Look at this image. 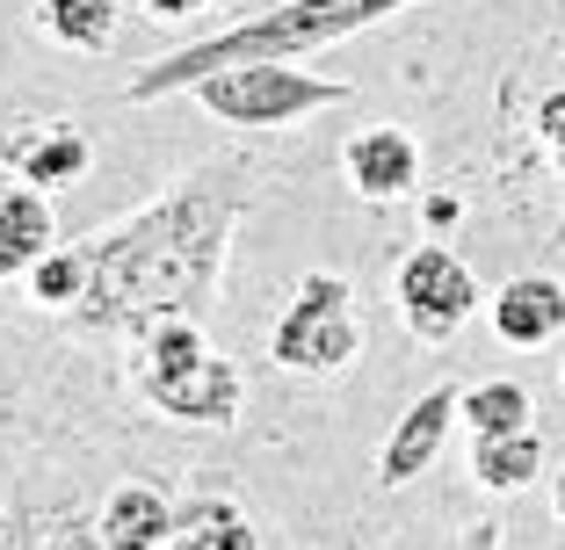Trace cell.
I'll use <instances>...</instances> for the list:
<instances>
[{"label":"cell","mask_w":565,"mask_h":550,"mask_svg":"<svg viewBox=\"0 0 565 550\" xmlns=\"http://www.w3.org/2000/svg\"><path fill=\"white\" fill-rule=\"evenodd\" d=\"M36 550H95V536H81V521H36Z\"/></svg>","instance_id":"d6986e66"},{"label":"cell","mask_w":565,"mask_h":550,"mask_svg":"<svg viewBox=\"0 0 565 550\" xmlns=\"http://www.w3.org/2000/svg\"><path fill=\"white\" fill-rule=\"evenodd\" d=\"M36 30L66 51H109L124 30V0H36Z\"/></svg>","instance_id":"7c38bea8"},{"label":"cell","mask_w":565,"mask_h":550,"mask_svg":"<svg viewBox=\"0 0 565 550\" xmlns=\"http://www.w3.org/2000/svg\"><path fill=\"white\" fill-rule=\"evenodd\" d=\"M22 283H30V304H44V312H81V298H87V254L81 247H51Z\"/></svg>","instance_id":"2e32d148"},{"label":"cell","mask_w":565,"mask_h":550,"mask_svg":"<svg viewBox=\"0 0 565 550\" xmlns=\"http://www.w3.org/2000/svg\"><path fill=\"white\" fill-rule=\"evenodd\" d=\"M174 536V515L152 485H117L109 507H102V543L109 550H160Z\"/></svg>","instance_id":"4fadbf2b"},{"label":"cell","mask_w":565,"mask_h":550,"mask_svg":"<svg viewBox=\"0 0 565 550\" xmlns=\"http://www.w3.org/2000/svg\"><path fill=\"white\" fill-rule=\"evenodd\" d=\"M406 8H420V0H276L254 22H233V30L203 36V44H182L167 58H152V66H138L124 95L160 101V95H189L203 73L247 66V58H312V51L341 44V36H363L377 22L406 15Z\"/></svg>","instance_id":"7a4b0ae2"},{"label":"cell","mask_w":565,"mask_h":550,"mask_svg":"<svg viewBox=\"0 0 565 550\" xmlns=\"http://www.w3.org/2000/svg\"><path fill=\"white\" fill-rule=\"evenodd\" d=\"M471 471H479L486 493H522V485L544 471V442H536L530 428H515V434H479Z\"/></svg>","instance_id":"5bb4252c"},{"label":"cell","mask_w":565,"mask_h":550,"mask_svg":"<svg viewBox=\"0 0 565 550\" xmlns=\"http://www.w3.org/2000/svg\"><path fill=\"white\" fill-rule=\"evenodd\" d=\"M254 203V174L239 160H203L160 203L131 211L124 225L87 239V326H152V319H196L217 298L233 233Z\"/></svg>","instance_id":"6da1fadb"},{"label":"cell","mask_w":565,"mask_h":550,"mask_svg":"<svg viewBox=\"0 0 565 550\" xmlns=\"http://www.w3.org/2000/svg\"><path fill=\"white\" fill-rule=\"evenodd\" d=\"M551 500H558V521H565V478H558V493H551Z\"/></svg>","instance_id":"603a6c76"},{"label":"cell","mask_w":565,"mask_h":550,"mask_svg":"<svg viewBox=\"0 0 565 550\" xmlns=\"http://www.w3.org/2000/svg\"><path fill=\"white\" fill-rule=\"evenodd\" d=\"M457 217H465V203H457V196H428V225H435V233L457 225Z\"/></svg>","instance_id":"44dd1931"},{"label":"cell","mask_w":565,"mask_h":550,"mask_svg":"<svg viewBox=\"0 0 565 550\" xmlns=\"http://www.w3.org/2000/svg\"><path fill=\"white\" fill-rule=\"evenodd\" d=\"M341 168H349V188L363 203H399V196L420 188V145L399 131V123H370V131L349 138Z\"/></svg>","instance_id":"ba28073f"},{"label":"cell","mask_w":565,"mask_h":550,"mask_svg":"<svg viewBox=\"0 0 565 550\" xmlns=\"http://www.w3.org/2000/svg\"><path fill=\"white\" fill-rule=\"evenodd\" d=\"M174 543L182 550H262L247 529V515L225 500H196L189 515H174Z\"/></svg>","instance_id":"9a60e30c"},{"label":"cell","mask_w":565,"mask_h":550,"mask_svg":"<svg viewBox=\"0 0 565 550\" xmlns=\"http://www.w3.org/2000/svg\"><path fill=\"white\" fill-rule=\"evenodd\" d=\"M276 369H298V377H333V369H349L363 355V319H355V290L349 276H305L290 312L276 319V341H268Z\"/></svg>","instance_id":"5b68a950"},{"label":"cell","mask_w":565,"mask_h":550,"mask_svg":"<svg viewBox=\"0 0 565 550\" xmlns=\"http://www.w3.org/2000/svg\"><path fill=\"white\" fill-rule=\"evenodd\" d=\"M189 95H196L217 123H233V131H290V123L319 117V109H341L355 87L327 80V73H305L298 58H247V66L203 73Z\"/></svg>","instance_id":"277c9868"},{"label":"cell","mask_w":565,"mask_h":550,"mask_svg":"<svg viewBox=\"0 0 565 550\" xmlns=\"http://www.w3.org/2000/svg\"><path fill=\"white\" fill-rule=\"evenodd\" d=\"M0 152H8V168L36 188H73L95 168V145H87L73 123H15V131L0 138Z\"/></svg>","instance_id":"9c48e42d"},{"label":"cell","mask_w":565,"mask_h":550,"mask_svg":"<svg viewBox=\"0 0 565 550\" xmlns=\"http://www.w3.org/2000/svg\"><path fill=\"white\" fill-rule=\"evenodd\" d=\"M465 420H471V434H515V428H530V391L515 377H486L465 391Z\"/></svg>","instance_id":"e0dca14e"},{"label":"cell","mask_w":565,"mask_h":550,"mask_svg":"<svg viewBox=\"0 0 565 550\" xmlns=\"http://www.w3.org/2000/svg\"><path fill=\"white\" fill-rule=\"evenodd\" d=\"M58 247V225H51V188L36 182H0V283L30 276L44 254Z\"/></svg>","instance_id":"30bf717a"},{"label":"cell","mask_w":565,"mask_h":550,"mask_svg":"<svg viewBox=\"0 0 565 550\" xmlns=\"http://www.w3.org/2000/svg\"><path fill=\"white\" fill-rule=\"evenodd\" d=\"M392 298H399V319H406V334H414V341H449L471 312H479V283H471V268L457 261L449 247H435V239L399 261Z\"/></svg>","instance_id":"8992f818"},{"label":"cell","mask_w":565,"mask_h":550,"mask_svg":"<svg viewBox=\"0 0 565 550\" xmlns=\"http://www.w3.org/2000/svg\"><path fill=\"white\" fill-rule=\"evenodd\" d=\"M138 391H146L167 420H196V428H225V420L239 413V369L203 341L196 319H152L146 326Z\"/></svg>","instance_id":"3957f363"},{"label":"cell","mask_w":565,"mask_h":550,"mask_svg":"<svg viewBox=\"0 0 565 550\" xmlns=\"http://www.w3.org/2000/svg\"><path fill=\"white\" fill-rule=\"evenodd\" d=\"M493 334L508 348H544L565 334V283L558 276H515L508 290H493Z\"/></svg>","instance_id":"8fae6325"},{"label":"cell","mask_w":565,"mask_h":550,"mask_svg":"<svg viewBox=\"0 0 565 550\" xmlns=\"http://www.w3.org/2000/svg\"><path fill=\"white\" fill-rule=\"evenodd\" d=\"M536 138L551 145V160L565 168V87H551L544 101H536Z\"/></svg>","instance_id":"ac0fdd59"},{"label":"cell","mask_w":565,"mask_h":550,"mask_svg":"<svg viewBox=\"0 0 565 550\" xmlns=\"http://www.w3.org/2000/svg\"><path fill=\"white\" fill-rule=\"evenodd\" d=\"M457 550H500V529H493V521H471V536Z\"/></svg>","instance_id":"7402d4cb"},{"label":"cell","mask_w":565,"mask_h":550,"mask_svg":"<svg viewBox=\"0 0 565 550\" xmlns=\"http://www.w3.org/2000/svg\"><path fill=\"white\" fill-rule=\"evenodd\" d=\"M217 0H146V15L152 22H189V15H211Z\"/></svg>","instance_id":"ffe728a7"},{"label":"cell","mask_w":565,"mask_h":550,"mask_svg":"<svg viewBox=\"0 0 565 550\" xmlns=\"http://www.w3.org/2000/svg\"><path fill=\"white\" fill-rule=\"evenodd\" d=\"M465 413V391H449V384H435V391H420L414 406L399 413V428H392V442H384V456H377V478L384 485H414L420 471L443 456V442H449V420Z\"/></svg>","instance_id":"52a82bcc"}]
</instances>
